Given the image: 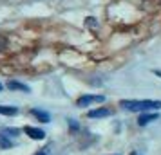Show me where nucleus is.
Masks as SVG:
<instances>
[{"mask_svg": "<svg viewBox=\"0 0 161 155\" xmlns=\"http://www.w3.org/2000/svg\"><path fill=\"white\" fill-rule=\"evenodd\" d=\"M119 106L125 110L130 112H147V110H154V108H161V101H154V99H123L119 101Z\"/></svg>", "mask_w": 161, "mask_h": 155, "instance_id": "obj_1", "label": "nucleus"}, {"mask_svg": "<svg viewBox=\"0 0 161 155\" xmlns=\"http://www.w3.org/2000/svg\"><path fill=\"white\" fill-rule=\"evenodd\" d=\"M103 101H105V96H81L76 101V105L78 106H89L92 103H103Z\"/></svg>", "mask_w": 161, "mask_h": 155, "instance_id": "obj_2", "label": "nucleus"}, {"mask_svg": "<svg viewBox=\"0 0 161 155\" xmlns=\"http://www.w3.org/2000/svg\"><path fill=\"white\" fill-rule=\"evenodd\" d=\"M24 132L27 133L31 139H36V141H40V139H44V137H45L44 130H40V128H33V126H25V128H24Z\"/></svg>", "mask_w": 161, "mask_h": 155, "instance_id": "obj_3", "label": "nucleus"}, {"mask_svg": "<svg viewBox=\"0 0 161 155\" xmlns=\"http://www.w3.org/2000/svg\"><path fill=\"white\" fill-rule=\"evenodd\" d=\"M110 114H112V110H109V108H96V110L89 112V117H92V119L107 117V116H110Z\"/></svg>", "mask_w": 161, "mask_h": 155, "instance_id": "obj_4", "label": "nucleus"}, {"mask_svg": "<svg viewBox=\"0 0 161 155\" xmlns=\"http://www.w3.org/2000/svg\"><path fill=\"white\" fill-rule=\"evenodd\" d=\"M156 119H158V116H156V114H141V117L138 119V123L141 126H145V125H148V123L156 121Z\"/></svg>", "mask_w": 161, "mask_h": 155, "instance_id": "obj_5", "label": "nucleus"}, {"mask_svg": "<svg viewBox=\"0 0 161 155\" xmlns=\"http://www.w3.org/2000/svg\"><path fill=\"white\" fill-rule=\"evenodd\" d=\"M8 89L11 90H22V92H29V87L27 85H22L18 81H8Z\"/></svg>", "mask_w": 161, "mask_h": 155, "instance_id": "obj_6", "label": "nucleus"}, {"mask_svg": "<svg viewBox=\"0 0 161 155\" xmlns=\"http://www.w3.org/2000/svg\"><path fill=\"white\" fill-rule=\"evenodd\" d=\"M0 114H4V116H16V114H18V108H16V106H6V105H0Z\"/></svg>", "mask_w": 161, "mask_h": 155, "instance_id": "obj_7", "label": "nucleus"}, {"mask_svg": "<svg viewBox=\"0 0 161 155\" xmlns=\"http://www.w3.org/2000/svg\"><path fill=\"white\" fill-rule=\"evenodd\" d=\"M33 116H36L38 119H42L44 123H49V121H51L49 114H47V112H44V110H33Z\"/></svg>", "mask_w": 161, "mask_h": 155, "instance_id": "obj_8", "label": "nucleus"}, {"mask_svg": "<svg viewBox=\"0 0 161 155\" xmlns=\"http://www.w3.org/2000/svg\"><path fill=\"white\" fill-rule=\"evenodd\" d=\"M36 155H45V153H42V152H38V153Z\"/></svg>", "mask_w": 161, "mask_h": 155, "instance_id": "obj_9", "label": "nucleus"}, {"mask_svg": "<svg viewBox=\"0 0 161 155\" xmlns=\"http://www.w3.org/2000/svg\"><path fill=\"white\" fill-rule=\"evenodd\" d=\"M0 90H2V85H0Z\"/></svg>", "mask_w": 161, "mask_h": 155, "instance_id": "obj_10", "label": "nucleus"}, {"mask_svg": "<svg viewBox=\"0 0 161 155\" xmlns=\"http://www.w3.org/2000/svg\"><path fill=\"white\" fill-rule=\"evenodd\" d=\"M132 155H138V153H132Z\"/></svg>", "mask_w": 161, "mask_h": 155, "instance_id": "obj_11", "label": "nucleus"}]
</instances>
